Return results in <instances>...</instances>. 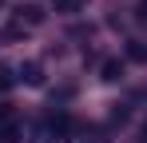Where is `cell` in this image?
I'll list each match as a JSON object with an SVG mask.
<instances>
[{
  "label": "cell",
  "mask_w": 147,
  "mask_h": 143,
  "mask_svg": "<svg viewBox=\"0 0 147 143\" xmlns=\"http://www.w3.org/2000/svg\"><path fill=\"white\" fill-rule=\"evenodd\" d=\"M0 143H20V127H16L12 107H0Z\"/></svg>",
  "instance_id": "6da1fadb"
},
{
  "label": "cell",
  "mask_w": 147,
  "mask_h": 143,
  "mask_svg": "<svg viewBox=\"0 0 147 143\" xmlns=\"http://www.w3.org/2000/svg\"><path fill=\"white\" fill-rule=\"evenodd\" d=\"M52 8H56V12H84L88 0H52Z\"/></svg>",
  "instance_id": "7a4b0ae2"
},
{
  "label": "cell",
  "mask_w": 147,
  "mask_h": 143,
  "mask_svg": "<svg viewBox=\"0 0 147 143\" xmlns=\"http://www.w3.org/2000/svg\"><path fill=\"white\" fill-rule=\"evenodd\" d=\"M20 76H24L32 88H36V84H44V76H40V64H24V72H20Z\"/></svg>",
  "instance_id": "3957f363"
},
{
  "label": "cell",
  "mask_w": 147,
  "mask_h": 143,
  "mask_svg": "<svg viewBox=\"0 0 147 143\" xmlns=\"http://www.w3.org/2000/svg\"><path fill=\"white\" fill-rule=\"evenodd\" d=\"M127 56H131V60H139V64H147V44L131 40V44H127Z\"/></svg>",
  "instance_id": "277c9868"
},
{
  "label": "cell",
  "mask_w": 147,
  "mask_h": 143,
  "mask_svg": "<svg viewBox=\"0 0 147 143\" xmlns=\"http://www.w3.org/2000/svg\"><path fill=\"white\" fill-rule=\"evenodd\" d=\"M36 143H64V135H60V131H52V123H44V131L36 135Z\"/></svg>",
  "instance_id": "5b68a950"
},
{
  "label": "cell",
  "mask_w": 147,
  "mask_h": 143,
  "mask_svg": "<svg viewBox=\"0 0 147 143\" xmlns=\"http://www.w3.org/2000/svg\"><path fill=\"white\" fill-rule=\"evenodd\" d=\"M20 20H28V24H40V20H44V12H40L36 4H28V8H20Z\"/></svg>",
  "instance_id": "8992f818"
},
{
  "label": "cell",
  "mask_w": 147,
  "mask_h": 143,
  "mask_svg": "<svg viewBox=\"0 0 147 143\" xmlns=\"http://www.w3.org/2000/svg\"><path fill=\"white\" fill-rule=\"evenodd\" d=\"M123 76V64L119 60H107V64H103V80H119Z\"/></svg>",
  "instance_id": "52a82bcc"
},
{
  "label": "cell",
  "mask_w": 147,
  "mask_h": 143,
  "mask_svg": "<svg viewBox=\"0 0 147 143\" xmlns=\"http://www.w3.org/2000/svg\"><path fill=\"white\" fill-rule=\"evenodd\" d=\"M8 88H12V72L0 64V92H8Z\"/></svg>",
  "instance_id": "ba28073f"
},
{
  "label": "cell",
  "mask_w": 147,
  "mask_h": 143,
  "mask_svg": "<svg viewBox=\"0 0 147 143\" xmlns=\"http://www.w3.org/2000/svg\"><path fill=\"white\" fill-rule=\"evenodd\" d=\"M135 16H139V20H147V0H139V8H135Z\"/></svg>",
  "instance_id": "9c48e42d"
},
{
  "label": "cell",
  "mask_w": 147,
  "mask_h": 143,
  "mask_svg": "<svg viewBox=\"0 0 147 143\" xmlns=\"http://www.w3.org/2000/svg\"><path fill=\"white\" fill-rule=\"evenodd\" d=\"M143 139H147V119H143Z\"/></svg>",
  "instance_id": "30bf717a"
},
{
  "label": "cell",
  "mask_w": 147,
  "mask_h": 143,
  "mask_svg": "<svg viewBox=\"0 0 147 143\" xmlns=\"http://www.w3.org/2000/svg\"><path fill=\"white\" fill-rule=\"evenodd\" d=\"M0 4H4V0H0Z\"/></svg>",
  "instance_id": "8fae6325"
}]
</instances>
